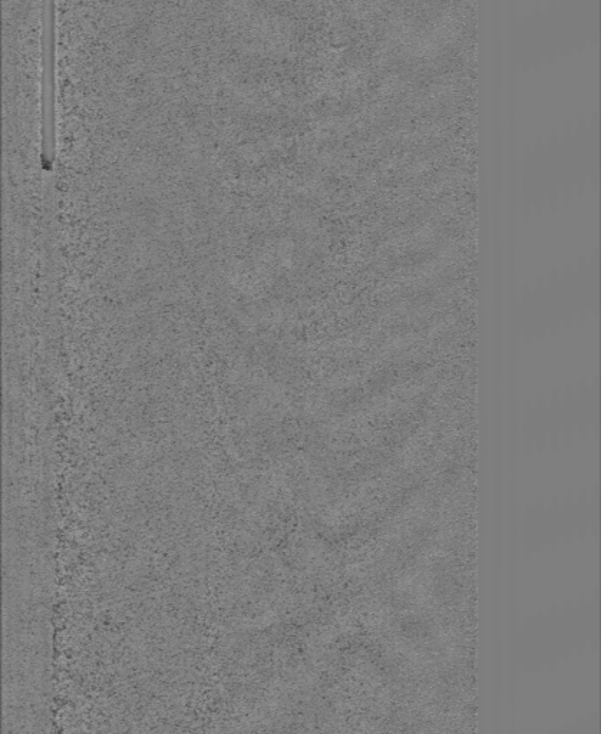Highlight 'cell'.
I'll return each instance as SVG.
<instances>
[{
	"label": "cell",
	"instance_id": "1",
	"mask_svg": "<svg viewBox=\"0 0 601 734\" xmlns=\"http://www.w3.org/2000/svg\"><path fill=\"white\" fill-rule=\"evenodd\" d=\"M52 19L45 22V145L44 161L51 165L54 160V32Z\"/></svg>",
	"mask_w": 601,
	"mask_h": 734
}]
</instances>
